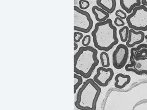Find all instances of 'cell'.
<instances>
[{
	"label": "cell",
	"mask_w": 147,
	"mask_h": 110,
	"mask_svg": "<svg viewBox=\"0 0 147 110\" xmlns=\"http://www.w3.org/2000/svg\"><path fill=\"white\" fill-rule=\"evenodd\" d=\"M92 35L94 47L100 51L108 52L119 43L117 28L111 19L96 23Z\"/></svg>",
	"instance_id": "6da1fadb"
},
{
	"label": "cell",
	"mask_w": 147,
	"mask_h": 110,
	"mask_svg": "<svg viewBox=\"0 0 147 110\" xmlns=\"http://www.w3.org/2000/svg\"><path fill=\"white\" fill-rule=\"evenodd\" d=\"M98 52L92 46H81L74 56V72L88 79L98 66Z\"/></svg>",
	"instance_id": "7a4b0ae2"
},
{
	"label": "cell",
	"mask_w": 147,
	"mask_h": 110,
	"mask_svg": "<svg viewBox=\"0 0 147 110\" xmlns=\"http://www.w3.org/2000/svg\"><path fill=\"white\" fill-rule=\"evenodd\" d=\"M101 91V88L93 79H88L77 92L76 107L80 110H96Z\"/></svg>",
	"instance_id": "3957f363"
},
{
	"label": "cell",
	"mask_w": 147,
	"mask_h": 110,
	"mask_svg": "<svg viewBox=\"0 0 147 110\" xmlns=\"http://www.w3.org/2000/svg\"><path fill=\"white\" fill-rule=\"evenodd\" d=\"M130 62L125 66L127 71H132L138 75H147V44H140L130 50Z\"/></svg>",
	"instance_id": "277c9868"
},
{
	"label": "cell",
	"mask_w": 147,
	"mask_h": 110,
	"mask_svg": "<svg viewBox=\"0 0 147 110\" xmlns=\"http://www.w3.org/2000/svg\"><path fill=\"white\" fill-rule=\"evenodd\" d=\"M126 22L129 28L135 31H147V7L141 5L136 7L127 16Z\"/></svg>",
	"instance_id": "5b68a950"
},
{
	"label": "cell",
	"mask_w": 147,
	"mask_h": 110,
	"mask_svg": "<svg viewBox=\"0 0 147 110\" xmlns=\"http://www.w3.org/2000/svg\"><path fill=\"white\" fill-rule=\"evenodd\" d=\"M93 26V21L89 13L74 6V30L88 33Z\"/></svg>",
	"instance_id": "8992f818"
},
{
	"label": "cell",
	"mask_w": 147,
	"mask_h": 110,
	"mask_svg": "<svg viewBox=\"0 0 147 110\" xmlns=\"http://www.w3.org/2000/svg\"><path fill=\"white\" fill-rule=\"evenodd\" d=\"M129 50L125 45H118L114 50L112 55L113 64L117 69H121L125 66L128 58Z\"/></svg>",
	"instance_id": "52a82bcc"
},
{
	"label": "cell",
	"mask_w": 147,
	"mask_h": 110,
	"mask_svg": "<svg viewBox=\"0 0 147 110\" xmlns=\"http://www.w3.org/2000/svg\"><path fill=\"white\" fill-rule=\"evenodd\" d=\"M114 72L111 68H106L100 67L97 69V73L93 77V80L97 84L102 87H107L109 82L112 80Z\"/></svg>",
	"instance_id": "ba28073f"
},
{
	"label": "cell",
	"mask_w": 147,
	"mask_h": 110,
	"mask_svg": "<svg viewBox=\"0 0 147 110\" xmlns=\"http://www.w3.org/2000/svg\"><path fill=\"white\" fill-rule=\"evenodd\" d=\"M144 38L145 35L143 32H136L133 29H130L126 46L128 48H133L136 45L140 44L143 42Z\"/></svg>",
	"instance_id": "9c48e42d"
},
{
	"label": "cell",
	"mask_w": 147,
	"mask_h": 110,
	"mask_svg": "<svg viewBox=\"0 0 147 110\" xmlns=\"http://www.w3.org/2000/svg\"><path fill=\"white\" fill-rule=\"evenodd\" d=\"M96 3L98 7L109 14L113 13L117 6V2L115 0H97Z\"/></svg>",
	"instance_id": "30bf717a"
},
{
	"label": "cell",
	"mask_w": 147,
	"mask_h": 110,
	"mask_svg": "<svg viewBox=\"0 0 147 110\" xmlns=\"http://www.w3.org/2000/svg\"><path fill=\"white\" fill-rule=\"evenodd\" d=\"M119 3L121 8L130 14L135 7L141 6L142 2L140 0H120Z\"/></svg>",
	"instance_id": "8fae6325"
},
{
	"label": "cell",
	"mask_w": 147,
	"mask_h": 110,
	"mask_svg": "<svg viewBox=\"0 0 147 110\" xmlns=\"http://www.w3.org/2000/svg\"><path fill=\"white\" fill-rule=\"evenodd\" d=\"M115 80L116 82L114 83V86L115 87L122 89L130 82L131 77L129 75L119 73L115 76Z\"/></svg>",
	"instance_id": "7c38bea8"
},
{
	"label": "cell",
	"mask_w": 147,
	"mask_h": 110,
	"mask_svg": "<svg viewBox=\"0 0 147 110\" xmlns=\"http://www.w3.org/2000/svg\"><path fill=\"white\" fill-rule=\"evenodd\" d=\"M92 12L95 16V19L98 22L105 21L110 16L107 12L97 6H94L92 7Z\"/></svg>",
	"instance_id": "4fadbf2b"
},
{
	"label": "cell",
	"mask_w": 147,
	"mask_h": 110,
	"mask_svg": "<svg viewBox=\"0 0 147 110\" xmlns=\"http://www.w3.org/2000/svg\"><path fill=\"white\" fill-rule=\"evenodd\" d=\"M102 66L104 68H108L110 65L109 55L106 52H102L100 55Z\"/></svg>",
	"instance_id": "5bb4252c"
},
{
	"label": "cell",
	"mask_w": 147,
	"mask_h": 110,
	"mask_svg": "<svg viewBox=\"0 0 147 110\" xmlns=\"http://www.w3.org/2000/svg\"><path fill=\"white\" fill-rule=\"evenodd\" d=\"M129 28L125 26L123 27L119 31L120 40L123 42H126L129 37Z\"/></svg>",
	"instance_id": "9a60e30c"
},
{
	"label": "cell",
	"mask_w": 147,
	"mask_h": 110,
	"mask_svg": "<svg viewBox=\"0 0 147 110\" xmlns=\"http://www.w3.org/2000/svg\"><path fill=\"white\" fill-rule=\"evenodd\" d=\"M83 83L82 76L80 75L74 74V93H76V91L80 86Z\"/></svg>",
	"instance_id": "2e32d148"
},
{
	"label": "cell",
	"mask_w": 147,
	"mask_h": 110,
	"mask_svg": "<svg viewBox=\"0 0 147 110\" xmlns=\"http://www.w3.org/2000/svg\"><path fill=\"white\" fill-rule=\"evenodd\" d=\"M80 8L82 10H85L88 8L90 6L89 1L86 0H80L79 1Z\"/></svg>",
	"instance_id": "e0dca14e"
},
{
	"label": "cell",
	"mask_w": 147,
	"mask_h": 110,
	"mask_svg": "<svg viewBox=\"0 0 147 110\" xmlns=\"http://www.w3.org/2000/svg\"><path fill=\"white\" fill-rule=\"evenodd\" d=\"M91 41V36L89 35H87L84 36L82 41V44L83 46H88L90 44Z\"/></svg>",
	"instance_id": "ac0fdd59"
},
{
	"label": "cell",
	"mask_w": 147,
	"mask_h": 110,
	"mask_svg": "<svg viewBox=\"0 0 147 110\" xmlns=\"http://www.w3.org/2000/svg\"><path fill=\"white\" fill-rule=\"evenodd\" d=\"M115 15L117 17H119L122 19H126L127 17L126 13H125L121 9L117 10L115 13Z\"/></svg>",
	"instance_id": "d6986e66"
},
{
	"label": "cell",
	"mask_w": 147,
	"mask_h": 110,
	"mask_svg": "<svg viewBox=\"0 0 147 110\" xmlns=\"http://www.w3.org/2000/svg\"><path fill=\"white\" fill-rule=\"evenodd\" d=\"M83 34L80 32H76L74 33V41L78 43L83 38Z\"/></svg>",
	"instance_id": "ffe728a7"
},
{
	"label": "cell",
	"mask_w": 147,
	"mask_h": 110,
	"mask_svg": "<svg viewBox=\"0 0 147 110\" xmlns=\"http://www.w3.org/2000/svg\"><path fill=\"white\" fill-rule=\"evenodd\" d=\"M114 24L117 27H122L124 25L125 22L123 19L119 17H116L114 21Z\"/></svg>",
	"instance_id": "44dd1931"
},
{
	"label": "cell",
	"mask_w": 147,
	"mask_h": 110,
	"mask_svg": "<svg viewBox=\"0 0 147 110\" xmlns=\"http://www.w3.org/2000/svg\"><path fill=\"white\" fill-rule=\"evenodd\" d=\"M141 2L144 6H147V0H142Z\"/></svg>",
	"instance_id": "7402d4cb"
},
{
	"label": "cell",
	"mask_w": 147,
	"mask_h": 110,
	"mask_svg": "<svg viewBox=\"0 0 147 110\" xmlns=\"http://www.w3.org/2000/svg\"><path fill=\"white\" fill-rule=\"evenodd\" d=\"M78 47V44H76V43L74 42V50L75 51L76 50H77Z\"/></svg>",
	"instance_id": "603a6c76"
},
{
	"label": "cell",
	"mask_w": 147,
	"mask_h": 110,
	"mask_svg": "<svg viewBox=\"0 0 147 110\" xmlns=\"http://www.w3.org/2000/svg\"><path fill=\"white\" fill-rule=\"evenodd\" d=\"M145 38L146 39V42H147V34L145 36Z\"/></svg>",
	"instance_id": "cb8c5ba5"
},
{
	"label": "cell",
	"mask_w": 147,
	"mask_h": 110,
	"mask_svg": "<svg viewBox=\"0 0 147 110\" xmlns=\"http://www.w3.org/2000/svg\"></svg>",
	"instance_id": "d4e9b609"
},
{
	"label": "cell",
	"mask_w": 147,
	"mask_h": 110,
	"mask_svg": "<svg viewBox=\"0 0 147 110\" xmlns=\"http://www.w3.org/2000/svg\"></svg>",
	"instance_id": "484cf974"
}]
</instances>
